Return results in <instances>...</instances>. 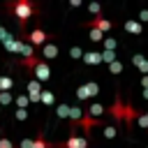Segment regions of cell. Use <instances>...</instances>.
Returning <instances> with one entry per match:
<instances>
[{"label": "cell", "mask_w": 148, "mask_h": 148, "mask_svg": "<svg viewBox=\"0 0 148 148\" xmlns=\"http://www.w3.org/2000/svg\"><path fill=\"white\" fill-rule=\"evenodd\" d=\"M9 12L18 18V23H21V25H25V21H28L32 14H37V5H35V2H30V0H16V2H12V5H9Z\"/></svg>", "instance_id": "1"}, {"label": "cell", "mask_w": 148, "mask_h": 148, "mask_svg": "<svg viewBox=\"0 0 148 148\" xmlns=\"http://www.w3.org/2000/svg\"><path fill=\"white\" fill-rule=\"evenodd\" d=\"M30 69H32V74H35V81H49V76H51L49 65H46L44 60H39V58H37V62H35Z\"/></svg>", "instance_id": "2"}, {"label": "cell", "mask_w": 148, "mask_h": 148, "mask_svg": "<svg viewBox=\"0 0 148 148\" xmlns=\"http://www.w3.org/2000/svg\"><path fill=\"white\" fill-rule=\"evenodd\" d=\"M46 42H49V35H46L42 28H35V30L28 35V44H30V46H44Z\"/></svg>", "instance_id": "3"}, {"label": "cell", "mask_w": 148, "mask_h": 148, "mask_svg": "<svg viewBox=\"0 0 148 148\" xmlns=\"http://www.w3.org/2000/svg\"><path fill=\"white\" fill-rule=\"evenodd\" d=\"M88 25H90V28H95V30H99V32H104V30H111V28H113V23H111L109 18H104V16H95Z\"/></svg>", "instance_id": "4"}, {"label": "cell", "mask_w": 148, "mask_h": 148, "mask_svg": "<svg viewBox=\"0 0 148 148\" xmlns=\"http://www.w3.org/2000/svg\"><path fill=\"white\" fill-rule=\"evenodd\" d=\"M62 148H88V139L86 136H69L62 143Z\"/></svg>", "instance_id": "5"}, {"label": "cell", "mask_w": 148, "mask_h": 148, "mask_svg": "<svg viewBox=\"0 0 148 148\" xmlns=\"http://www.w3.org/2000/svg\"><path fill=\"white\" fill-rule=\"evenodd\" d=\"M42 56H44L46 60L56 58V56H58V46H56V44H51V42H46V44H44V49H42Z\"/></svg>", "instance_id": "6"}, {"label": "cell", "mask_w": 148, "mask_h": 148, "mask_svg": "<svg viewBox=\"0 0 148 148\" xmlns=\"http://www.w3.org/2000/svg\"><path fill=\"white\" fill-rule=\"evenodd\" d=\"M12 86H14L12 76H0V92H9V90H12Z\"/></svg>", "instance_id": "7"}, {"label": "cell", "mask_w": 148, "mask_h": 148, "mask_svg": "<svg viewBox=\"0 0 148 148\" xmlns=\"http://www.w3.org/2000/svg\"><path fill=\"white\" fill-rule=\"evenodd\" d=\"M5 49H7V51H14V53H18V49H21V42H18V39H12V37H9V39L5 42Z\"/></svg>", "instance_id": "8"}, {"label": "cell", "mask_w": 148, "mask_h": 148, "mask_svg": "<svg viewBox=\"0 0 148 148\" xmlns=\"http://www.w3.org/2000/svg\"><path fill=\"white\" fill-rule=\"evenodd\" d=\"M83 60H86L88 65H97V62H102V56H99V53H86Z\"/></svg>", "instance_id": "9"}, {"label": "cell", "mask_w": 148, "mask_h": 148, "mask_svg": "<svg viewBox=\"0 0 148 148\" xmlns=\"http://www.w3.org/2000/svg\"><path fill=\"white\" fill-rule=\"evenodd\" d=\"M18 53H21V56H25V58H32V46L21 42V49H18Z\"/></svg>", "instance_id": "10"}, {"label": "cell", "mask_w": 148, "mask_h": 148, "mask_svg": "<svg viewBox=\"0 0 148 148\" xmlns=\"http://www.w3.org/2000/svg\"><path fill=\"white\" fill-rule=\"evenodd\" d=\"M39 102H44V104H53V92H49V90H42V95H39Z\"/></svg>", "instance_id": "11"}, {"label": "cell", "mask_w": 148, "mask_h": 148, "mask_svg": "<svg viewBox=\"0 0 148 148\" xmlns=\"http://www.w3.org/2000/svg\"><path fill=\"white\" fill-rule=\"evenodd\" d=\"M32 148H51V146L46 143L44 136H37V139H32Z\"/></svg>", "instance_id": "12"}, {"label": "cell", "mask_w": 148, "mask_h": 148, "mask_svg": "<svg viewBox=\"0 0 148 148\" xmlns=\"http://www.w3.org/2000/svg\"><path fill=\"white\" fill-rule=\"evenodd\" d=\"M14 102H16L18 109H25L28 106V95H18V97H14Z\"/></svg>", "instance_id": "13"}, {"label": "cell", "mask_w": 148, "mask_h": 148, "mask_svg": "<svg viewBox=\"0 0 148 148\" xmlns=\"http://www.w3.org/2000/svg\"><path fill=\"white\" fill-rule=\"evenodd\" d=\"M69 109H72V106H67V104H60V106L56 109V113H58L60 118H67V116H69Z\"/></svg>", "instance_id": "14"}, {"label": "cell", "mask_w": 148, "mask_h": 148, "mask_svg": "<svg viewBox=\"0 0 148 148\" xmlns=\"http://www.w3.org/2000/svg\"><path fill=\"white\" fill-rule=\"evenodd\" d=\"M14 102V95L12 92H0V106L2 104H12Z\"/></svg>", "instance_id": "15"}, {"label": "cell", "mask_w": 148, "mask_h": 148, "mask_svg": "<svg viewBox=\"0 0 148 148\" xmlns=\"http://www.w3.org/2000/svg\"><path fill=\"white\" fill-rule=\"evenodd\" d=\"M99 56H102L104 62H113V60H116V53H113V51H104V53H99Z\"/></svg>", "instance_id": "16"}, {"label": "cell", "mask_w": 148, "mask_h": 148, "mask_svg": "<svg viewBox=\"0 0 148 148\" xmlns=\"http://www.w3.org/2000/svg\"><path fill=\"white\" fill-rule=\"evenodd\" d=\"M14 118H16V120H25V118H28V111H25V109H16V111H14Z\"/></svg>", "instance_id": "17"}, {"label": "cell", "mask_w": 148, "mask_h": 148, "mask_svg": "<svg viewBox=\"0 0 148 148\" xmlns=\"http://www.w3.org/2000/svg\"><path fill=\"white\" fill-rule=\"evenodd\" d=\"M90 39H92V42H99V39H102V32L95 30V28H90Z\"/></svg>", "instance_id": "18"}, {"label": "cell", "mask_w": 148, "mask_h": 148, "mask_svg": "<svg viewBox=\"0 0 148 148\" xmlns=\"http://www.w3.org/2000/svg\"><path fill=\"white\" fill-rule=\"evenodd\" d=\"M0 148H14V143H12V139H7V136H2V139H0Z\"/></svg>", "instance_id": "19"}, {"label": "cell", "mask_w": 148, "mask_h": 148, "mask_svg": "<svg viewBox=\"0 0 148 148\" xmlns=\"http://www.w3.org/2000/svg\"><path fill=\"white\" fill-rule=\"evenodd\" d=\"M125 28H127L130 32H139V25H136V23H132V21H127V23H125Z\"/></svg>", "instance_id": "20"}, {"label": "cell", "mask_w": 148, "mask_h": 148, "mask_svg": "<svg viewBox=\"0 0 148 148\" xmlns=\"http://www.w3.org/2000/svg\"><path fill=\"white\" fill-rule=\"evenodd\" d=\"M102 111H104V109H102V106H99V104H95V106H92V109H90V113H92V116H99V113H102Z\"/></svg>", "instance_id": "21"}, {"label": "cell", "mask_w": 148, "mask_h": 148, "mask_svg": "<svg viewBox=\"0 0 148 148\" xmlns=\"http://www.w3.org/2000/svg\"><path fill=\"white\" fill-rule=\"evenodd\" d=\"M21 148H32V139H23L21 141Z\"/></svg>", "instance_id": "22"}, {"label": "cell", "mask_w": 148, "mask_h": 148, "mask_svg": "<svg viewBox=\"0 0 148 148\" xmlns=\"http://www.w3.org/2000/svg\"><path fill=\"white\" fill-rule=\"evenodd\" d=\"M88 9H90V12H92V14H99V5H95V2H92V5H90V7H88Z\"/></svg>", "instance_id": "23"}, {"label": "cell", "mask_w": 148, "mask_h": 148, "mask_svg": "<svg viewBox=\"0 0 148 148\" xmlns=\"http://www.w3.org/2000/svg\"><path fill=\"white\" fill-rule=\"evenodd\" d=\"M72 58H81V49L74 46V49H72Z\"/></svg>", "instance_id": "24"}, {"label": "cell", "mask_w": 148, "mask_h": 148, "mask_svg": "<svg viewBox=\"0 0 148 148\" xmlns=\"http://www.w3.org/2000/svg\"><path fill=\"white\" fill-rule=\"evenodd\" d=\"M0 111H2V106H0Z\"/></svg>", "instance_id": "25"}, {"label": "cell", "mask_w": 148, "mask_h": 148, "mask_svg": "<svg viewBox=\"0 0 148 148\" xmlns=\"http://www.w3.org/2000/svg\"><path fill=\"white\" fill-rule=\"evenodd\" d=\"M0 28H2V25H0Z\"/></svg>", "instance_id": "26"}]
</instances>
